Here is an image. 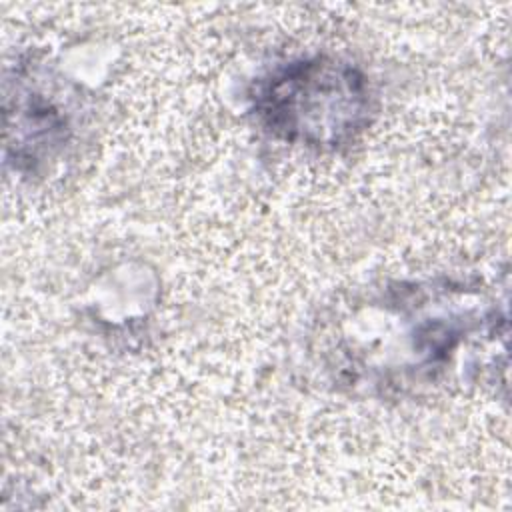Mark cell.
Instances as JSON below:
<instances>
[{"label":"cell","mask_w":512,"mask_h":512,"mask_svg":"<svg viewBox=\"0 0 512 512\" xmlns=\"http://www.w3.org/2000/svg\"><path fill=\"white\" fill-rule=\"evenodd\" d=\"M250 100L266 132L316 150L352 142L372 112L366 76L332 56L296 58L274 68L256 80Z\"/></svg>","instance_id":"1"},{"label":"cell","mask_w":512,"mask_h":512,"mask_svg":"<svg viewBox=\"0 0 512 512\" xmlns=\"http://www.w3.org/2000/svg\"><path fill=\"white\" fill-rule=\"evenodd\" d=\"M68 116L46 94L26 84L6 100V156L20 172H34L68 142Z\"/></svg>","instance_id":"2"}]
</instances>
